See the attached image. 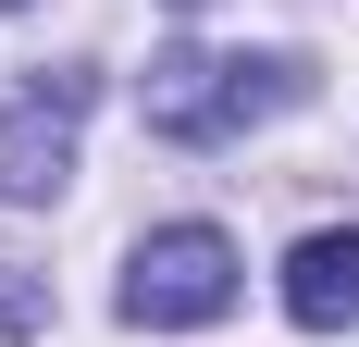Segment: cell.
Here are the masks:
<instances>
[{
  "instance_id": "obj_1",
  "label": "cell",
  "mask_w": 359,
  "mask_h": 347,
  "mask_svg": "<svg viewBox=\"0 0 359 347\" xmlns=\"http://www.w3.org/2000/svg\"><path fill=\"white\" fill-rule=\"evenodd\" d=\"M310 100V63L297 50H161V63L137 74V112H149V137H174V149H211V137H248V124H273V112Z\"/></svg>"
},
{
  "instance_id": "obj_2",
  "label": "cell",
  "mask_w": 359,
  "mask_h": 347,
  "mask_svg": "<svg viewBox=\"0 0 359 347\" xmlns=\"http://www.w3.org/2000/svg\"><path fill=\"white\" fill-rule=\"evenodd\" d=\"M87 100H100V74H87V63H37L25 87L0 100V211L62 199L74 137H87Z\"/></svg>"
},
{
  "instance_id": "obj_3",
  "label": "cell",
  "mask_w": 359,
  "mask_h": 347,
  "mask_svg": "<svg viewBox=\"0 0 359 347\" xmlns=\"http://www.w3.org/2000/svg\"><path fill=\"white\" fill-rule=\"evenodd\" d=\"M223 310H236V236H211V223L137 236V261H124V322L137 335H198Z\"/></svg>"
},
{
  "instance_id": "obj_4",
  "label": "cell",
  "mask_w": 359,
  "mask_h": 347,
  "mask_svg": "<svg viewBox=\"0 0 359 347\" xmlns=\"http://www.w3.org/2000/svg\"><path fill=\"white\" fill-rule=\"evenodd\" d=\"M285 310L310 322V335H347V322H359V223L297 236V261H285Z\"/></svg>"
},
{
  "instance_id": "obj_5",
  "label": "cell",
  "mask_w": 359,
  "mask_h": 347,
  "mask_svg": "<svg viewBox=\"0 0 359 347\" xmlns=\"http://www.w3.org/2000/svg\"><path fill=\"white\" fill-rule=\"evenodd\" d=\"M37 322H50V285H37V273H0V335H37Z\"/></svg>"
},
{
  "instance_id": "obj_6",
  "label": "cell",
  "mask_w": 359,
  "mask_h": 347,
  "mask_svg": "<svg viewBox=\"0 0 359 347\" xmlns=\"http://www.w3.org/2000/svg\"><path fill=\"white\" fill-rule=\"evenodd\" d=\"M0 13H25V0H0Z\"/></svg>"
}]
</instances>
